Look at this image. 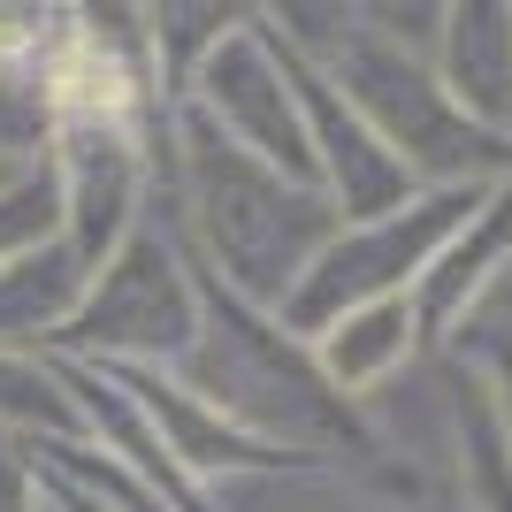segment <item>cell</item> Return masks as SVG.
Segmentation results:
<instances>
[{"instance_id": "6da1fadb", "label": "cell", "mask_w": 512, "mask_h": 512, "mask_svg": "<svg viewBox=\"0 0 512 512\" xmlns=\"http://www.w3.org/2000/svg\"><path fill=\"white\" fill-rule=\"evenodd\" d=\"M176 153H169V192L184 230L199 237V268L214 283H230L237 299L283 306L291 283L306 276V260L344 230L337 199L321 184L253 161L245 146H230L199 107H176Z\"/></svg>"}, {"instance_id": "7a4b0ae2", "label": "cell", "mask_w": 512, "mask_h": 512, "mask_svg": "<svg viewBox=\"0 0 512 512\" xmlns=\"http://www.w3.org/2000/svg\"><path fill=\"white\" fill-rule=\"evenodd\" d=\"M321 77L375 123V138H383L421 184H497V169H512V138L482 130L467 107L436 85V69H428L421 46L390 39L375 23H360V31L321 62Z\"/></svg>"}, {"instance_id": "3957f363", "label": "cell", "mask_w": 512, "mask_h": 512, "mask_svg": "<svg viewBox=\"0 0 512 512\" xmlns=\"http://www.w3.org/2000/svg\"><path fill=\"white\" fill-rule=\"evenodd\" d=\"M497 184H421L406 207L375 214V222H344L314 260H306V276L291 283V299H283V321L291 329H329L337 314L367 299H406L413 276H421L428 260L444 253L451 230H467L482 199Z\"/></svg>"}, {"instance_id": "277c9868", "label": "cell", "mask_w": 512, "mask_h": 512, "mask_svg": "<svg viewBox=\"0 0 512 512\" xmlns=\"http://www.w3.org/2000/svg\"><path fill=\"white\" fill-rule=\"evenodd\" d=\"M184 107H199L230 146H245L253 161L314 184V146H306V107L291 85V46H276V31H260L253 16L222 31V39L184 69Z\"/></svg>"}, {"instance_id": "5b68a950", "label": "cell", "mask_w": 512, "mask_h": 512, "mask_svg": "<svg viewBox=\"0 0 512 512\" xmlns=\"http://www.w3.org/2000/svg\"><path fill=\"white\" fill-rule=\"evenodd\" d=\"M69 344L100 360H138V352H184L199 337V276H184L176 237L138 222L115 253L92 268L77 314L62 321Z\"/></svg>"}, {"instance_id": "8992f818", "label": "cell", "mask_w": 512, "mask_h": 512, "mask_svg": "<svg viewBox=\"0 0 512 512\" xmlns=\"http://www.w3.org/2000/svg\"><path fill=\"white\" fill-rule=\"evenodd\" d=\"M276 46H283V39H276ZM291 85H299V107H306L314 184L337 199L344 222H375V214L406 207V199L421 192V176H413L406 161L375 138V123H367L360 107H352L329 77H321V62H299V54H291Z\"/></svg>"}, {"instance_id": "52a82bcc", "label": "cell", "mask_w": 512, "mask_h": 512, "mask_svg": "<svg viewBox=\"0 0 512 512\" xmlns=\"http://www.w3.org/2000/svg\"><path fill=\"white\" fill-rule=\"evenodd\" d=\"M428 69L482 130L512 138V0H444L428 31Z\"/></svg>"}, {"instance_id": "ba28073f", "label": "cell", "mask_w": 512, "mask_h": 512, "mask_svg": "<svg viewBox=\"0 0 512 512\" xmlns=\"http://www.w3.org/2000/svg\"><path fill=\"white\" fill-rule=\"evenodd\" d=\"M505 253H512V192L497 184L490 199H482V214H474L467 230H451L444 237V253L428 260L421 276H413V291H406V306H413V329H451V321L467 314V299L482 291V283L505 268Z\"/></svg>"}, {"instance_id": "9c48e42d", "label": "cell", "mask_w": 512, "mask_h": 512, "mask_svg": "<svg viewBox=\"0 0 512 512\" xmlns=\"http://www.w3.org/2000/svg\"><path fill=\"white\" fill-rule=\"evenodd\" d=\"M413 352V306L406 299H367L321 329V375L337 390H375L390 367Z\"/></svg>"}, {"instance_id": "30bf717a", "label": "cell", "mask_w": 512, "mask_h": 512, "mask_svg": "<svg viewBox=\"0 0 512 512\" xmlns=\"http://www.w3.org/2000/svg\"><path fill=\"white\" fill-rule=\"evenodd\" d=\"M85 283H92V268L69 253L62 237L39 245V253H23V260H8V268H0V344L62 329V321L77 314V299H85Z\"/></svg>"}, {"instance_id": "8fae6325", "label": "cell", "mask_w": 512, "mask_h": 512, "mask_svg": "<svg viewBox=\"0 0 512 512\" xmlns=\"http://www.w3.org/2000/svg\"><path fill=\"white\" fill-rule=\"evenodd\" d=\"M253 23L276 31L299 62H329V54L367 23V0H253Z\"/></svg>"}, {"instance_id": "7c38bea8", "label": "cell", "mask_w": 512, "mask_h": 512, "mask_svg": "<svg viewBox=\"0 0 512 512\" xmlns=\"http://www.w3.org/2000/svg\"><path fill=\"white\" fill-rule=\"evenodd\" d=\"M69 31V0H0V69H46Z\"/></svg>"}, {"instance_id": "4fadbf2b", "label": "cell", "mask_w": 512, "mask_h": 512, "mask_svg": "<svg viewBox=\"0 0 512 512\" xmlns=\"http://www.w3.org/2000/svg\"><path fill=\"white\" fill-rule=\"evenodd\" d=\"M0 421H46V428H77V413H69V398L54 383H46L31 360H8L0 352Z\"/></svg>"}, {"instance_id": "5bb4252c", "label": "cell", "mask_w": 512, "mask_h": 512, "mask_svg": "<svg viewBox=\"0 0 512 512\" xmlns=\"http://www.w3.org/2000/svg\"><path fill=\"white\" fill-rule=\"evenodd\" d=\"M467 474H474V497H482V512H512V451H505V436H497L490 413H474Z\"/></svg>"}]
</instances>
